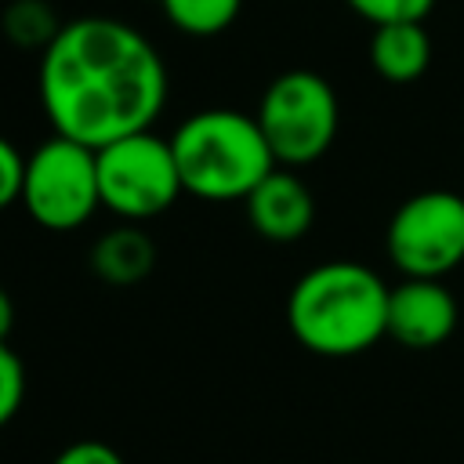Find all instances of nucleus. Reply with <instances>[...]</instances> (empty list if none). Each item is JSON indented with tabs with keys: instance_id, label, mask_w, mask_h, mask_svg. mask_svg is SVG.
<instances>
[{
	"instance_id": "f257e3e1",
	"label": "nucleus",
	"mask_w": 464,
	"mask_h": 464,
	"mask_svg": "<svg viewBox=\"0 0 464 464\" xmlns=\"http://www.w3.org/2000/svg\"><path fill=\"white\" fill-rule=\"evenodd\" d=\"M167 91V62L156 44L109 14L69 18L40 51L36 94L51 130L91 149L149 130Z\"/></svg>"
},
{
	"instance_id": "f03ea898",
	"label": "nucleus",
	"mask_w": 464,
	"mask_h": 464,
	"mask_svg": "<svg viewBox=\"0 0 464 464\" xmlns=\"http://www.w3.org/2000/svg\"><path fill=\"white\" fill-rule=\"evenodd\" d=\"M392 286L359 261H323L297 276L286 294V326L301 348L348 359L388 337Z\"/></svg>"
},
{
	"instance_id": "7ed1b4c3",
	"label": "nucleus",
	"mask_w": 464,
	"mask_h": 464,
	"mask_svg": "<svg viewBox=\"0 0 464 464\" xmlns=\"http://www.w3.org/2000/svg\"><path fill=\"white\" fill-rule=\"evenodd\" d=\"M170 149L185 196L203 203H243L250 188L279 167L257 116L225 105L185 116L170 134Z\"/></svg>"
},
{
	"instance_id": "20e7f679",
	"label": "nucleus",
	"mask_w": 464,
	"mask_h": 464,
	"mask_svg": "<svg viewBox=\"0 0 464 464\" xmlns=\"http://www.w3.org/2000/svg\"><path fill=\"white\" fill-rule=\"evenodd\" d=\"M279 167H308L326 156L341 127L337 91L315 69H286L261 91L254 109Z\"/></svg>"
},
{
	"instance_id": "39448f33",
	"label": "nucleus",
	"mask_w": 464,
	"mask_h": 464,
	"mask_svg": "<svg viewBox=\"0 0 464 464\" xmlns=\"http://www.w3.org/2000/svg\"><path fill=\"white\" fill-rule=\"evenodd\" d=\"M25 214L47 232H76L102 210L98 152L76 138L51 134L25 156Z\"/></svg>"
},
{
	"instance_id": "423d86ee",
	"label": "nucleus",
	"mask_w": 464,
	"mask_h": 464,
	"mask_svg": "<svg viewBox=\"0 0 464 464\" xmlns=\"http://www.w3.org/2000/svg\"><path fill=\"white\" fill-rule=\"evenodd\" d=\"M94 152H98L102 207L120 221L145 225L149 218L167 214L185 196L170 138L152 134V127L123 134Z\"/></svg>"
},
{
	"instance_id": "0eeeda50",
	"label": "nucleus",
	"mask_w": 464,
	"mask_h": 464,
	"mask_svg": "<svg viewBox=\"0 0 464 464\" xmlns=\"http://www.w3.org/2000/svg\"><path fill=\"white\" fill-rule=\"evenodd\" d=\"M384 250L402 276H450L464 261V196L424 188L402 199L388 218Z\"/></svg>"
},
{
	"instance_id": "6e6552de",
	"label": "nucleus",
	"mask_w": 464,
	"mask_h": 464,
	"mask_svg": "<svg viewBox=\"0 0 464 464\" xmlns=\"http://www.w3.org/2000/svg\"><path fill=\"white\" fill-rule=\"evenodd\" d=\"M457 297L442 279L402 276L388 294V337L402 348L428 352L453 337L457 330Z\"/></svg>"
},
{
	"instance_id": "1a4fd4ad",
	"label": "nucleus",
	"mask_w": 464,
	"mask_h": 464,
	"mask_svg": "<svg viewBox=\"0 0 464 464\" xmlns=\"http://www.w3.org/2000/svg\"><path fill=\"white\" fill-rule=\"evenodd\" d=\"M250 228L268 243H294L315 221V199L294 167H272L243 199Z\"/></svg>"
},
{
	"instance_id": "9d476101",
	"label": "nucleus",
	"mask_w": 464,
	"mask_h": 464,
	"mask_svg": "<svg viewBox=\"0 0 464 464\" xmlns=\"http://www.w3.org/2000/svg\"><path fill=\"white\" fill-rule=\"evenodd\" d=\"M156 268V243L138 221H120L91 246V272L109 286H134Z\"/></svg>"
},
{
	"instance_id": "9b49d317",
	"label": "nucleus",
	"mask_w": 464,
	"mask_h": 464,
	"mask_svg": "<svg viewBox=\"0 0 464 464\" xmlns=\"http://www.w3.org/2000/svg\"><path fill=\"white\" fill-rule=\"evenodd\" d=\"M370 65L388 83H417L431 65V36H428L424 22L373 25Z\"/></svg>"
},
{
	"instance_id": "f8f14e48",
	"label": "nucleus",
	"mask_w": 464,
	"mask_h": 464,
	"mask_svg": "<svg viewBox=\"0 0 464 464\" xmlns=\"http://www.w3.org/2000/svg\"><path fill=\"white\" fill-rule=\"evenodd\" d=\"M62 25L65 22L58 18V7L51 0H11L0 11V29L18 51H44Z\"/></svg>"
},
{
	"instance_id": "ddd939ff",
	"label": "nucleus",
	"mask_w": 464,
	"mask_h": 464,
	"mask_svg": "<svg viewBox=\"0 0 464 464\" xmlns=\"http://www.w3.org/2000/svg\"><path fill=\"white\" fill-rule=\"evenodd\" d=\"M160 11L185 36H218L239 18L243 0H160Z\"/></svg>"
},
{
	"instance_id": "4468645a",
	"label": "nucleus",
	"mask_w": 464,
	"mask_h": 464,
	"mask_svg": "<svg viewBox=\"0 0 464 464\" xmlns=\"http://www.w3.org/2000/svg\"><path fill=\"white\" fill-rule=\"evenodd\" d=\"M25 402V362L18 352L0 341V428H7Z\"/></svg>"
},
{
	"instance_id": "2eb2a0df",
	"label": "nucleus",
	"mask_w": 464,
	"mask_h": 464,
	"mask_svg": "<svg viewBox=\"0 0 464 464\" xmlns=\"http://www.w3.org/2000/svg\"><path fill=\"white\" fill-rule=\"evenodd\" d=\"M362 22L384 25V22H424L435 7V0H344Z\"/></svg>"
},
{
	"instance_id": "dca6fc26",
	"label": "nucleus",
	"mask_w": 464,
	"mask_h": 464,
	"mask_svg": "<svg viewBox=\"0 0 464 464\" xmlns=\"http://www.w3.org/2000/svg\"><path fill=\"white\" fill-rule=\"evenodd\" d=\"M22 178H25V156L11 138L0 134V210L22 199Z\"/></svg>"
},
{
	"instance_id": "f3484780",
	"label": "nucleus",
	"mask_w": 464,
	"mask_h": 464,
	"mask_svg": "<svg viewBox=\"0 0 464 464\" xmlns=\"http://www.w3.org/2000/svg\"><path fill=\"white\" fill-rule=\"evenodd\" d=\"M51 464H127V460L120 457L116 446H109L102 439H80V442L62 446Z\"/></svg>"
},
{
	"instance_id": "a211bd4d",
	"label": "nucleus",
	"mask_w": 464,
	"mask_h": 464,
	"mask_svg": "<svg viewBox=\"0 0 464 464\" xmlns=\"http://www.w3.org/2000/svg\"><path fill=\"white\" fill-rule=\"evenodd\" d=\"M11 330H14V301H11V294L0 286V341H7Z\"/></svg>"
}]
</instances>
